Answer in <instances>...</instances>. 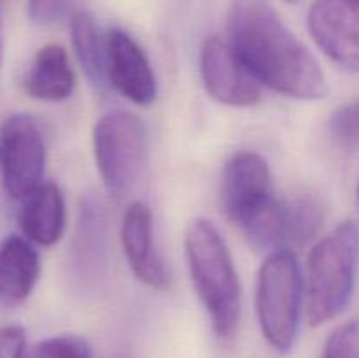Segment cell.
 Wrapping results in <instances>:
<instances>
[{
    "label": "cell",
    "instance_id": "obj_10",
    "mask_svg": "<svg viewBox=\"0 0 359 358\" xmlns=\"http://www.w3.org/2000/svg\"><path fill=\"white\" fill-rule=\"evenodd\" d=\"M307 23L318 48L332 62L359 69V0H316Z\"/></svg>",
    "mask_w": 359,
    "mask_h": 358
},
{
    "label": "cell",
    "instance_id": "obj_16",
    "mask_svg": "<svg viewBox=\"0 0 359 358\" xmlns=\"http://www.w3.org/2000/svg\"><path fill=\"white\" fill-rule=\"evenodd\" d=\"M28 97L44 102L65 100L76 88L69 55L60 44H46L35 53L23 81Z\"/></svg>",
    "mask_w": 359,
    "mask_h": 358
},
{
    "label": "cell",
    "instance_id": "obj_11",
    "mask_svg": "<svg viewBox=\"0 0 359 358\" xmlns=\"http://www.w3.org/2000/svg\"><path fill=\"white\" fill-rule=\"evenodd\" d=\"M107 77L116 91L137 105H151L156 98L158 83L146 51L121 28L107 35Z\"/></svg>",
    "mask_w": 359,
    "mask_h": 358
},
{
    "label": "cell",
    "instance_id": "obj_19",
    "mask_svg": "<svg viewBox=\"0 0 359 358\" xmlns=\"http://www.w3.org/2000/svg\"><path fill=\"white\" fill-rule=\"evenodd\" d=\"M328 128L339 146L359 150V100L337 109L330 118Z\"/></svg>",
    "mask_w": 359,
    "mask_h": 358
},
{
    "label": "cell",
    "instance_id": "obj_3",
    "mask_svg": "<svg viewBox=\"0 0 359 358\" xmlns=\"http://www.w3.org/2000/svg\"><path fill=\"white\" fill-rule=\"evenodd\" d=\"M359 265V225L346 221L309 253L307 319L325 325L342 314L354 293Z\"/></svg>",
    "mask_w": 359,
    "mask_h": 358
},
{
    "label": "cell",
    "instance_id": "obj_9",
    "mask_svg": "<svg viewBox=\"0 0 359 358\" xmlns=\"http://www.w3.org/2000/svg\"><path fill=\"white\" fill-rule=\"evenodd\" d=\"M200 72L207 95L230 107H252L262 98V84L235 55L230 42L217 35L205 39Z\"/></svg>",
    "mask_w": 359,
    "mask_h": 358
},
{
    "label": "cell",
    "instance_id": "obj_5",
    "mask_svg": "<svg viewBox=\"0 0 359 358\" xmlns=\"http://www.w3.org/2000/svg\"><path fill=\"white\" fill-rule=\"evenodd\" d=\"M302 302L304 279L294 255L270 253L258 274L256 312L263 337L279 353H287L297 340Z\"/></svg>",
    "mask_w": 359,
    "mask_h": 358
},
{
    "label": "cell",
    "instance_id": "obj_2",
    "mask_svg": "<svg viewBox=\"0 0 359 358\" xmlns=\"http://www.w3.org/2000/svg\"><path fill=\"white\" fill-rule=\"evenodd\" d=\"M186 260L198 298L219 339L235 333L241 319L242 290L226 241L209 220H193L184 235Z\"/></svg>",
    "mask_w": 359,
    "mask_h": 358
},
{
    "label": "cell",
    "instance_id": "obj_6",
    "mask_svg": "<svg viewBox=\"0 0 359 358\" xmlns=\"http://www.w3.org/2000/svg\"><path fill=\"white\" fill-rule=\"evenodd\" d=\"M323 218L321 200L304 190L273 200L244 234L259 251L293 253L314 241Z\"/></svg>",
    "mask_w": 359,
    "mask_h": 358
},
{
    "label": "cell",
    "instance_id": "obj_13",
    "mask_svg": "<svg viewBox=\"0 0 359 358\" xmlns=\"http://www.w3.org/2000/svg\"><path fill=\"white\" fill-rule=\"evenodd\" d=\"M41 276V258L34 242L9 235L0 242V304L14 307L27 300Z\"/></svg>",
    "mask_w": 359,
    "mask_h": 358
},
{
    "label": "cell",
    "instance_id": "obj_24",
    "mask_svg": "<svg viewBox=\"0 0 359 358\" xmlns=\"http://www.w3.org/2000/svg\"><path fill=\"white\" fill-rule=\"evenodd\" d=\"M284 2H287V4H297V2H300V0H284Z\"/></svg>",
    "mask_w": 359,
    "mask_h": 358
},
{
    "label": "cell",
    "instance_id": "obj_17",
    "mask_svg": "<svg viewBox=\"0 0 359 358\" xmlns=\"http://www.w3.org/2000/svg\"><path fill=\"white\" fill-rule=\"evenodd\" d=\"M70 35L81 69L97 90H105L107 77V39H104L93 16L84 11L76 13L70 21Z\"/></svg>",
    "mask_w": 359,
    "mask_h": 358
},
{
    "label": "cell",
    "instance_id": "obj_18",
    "mask_svg": "<svg viewBox=\"0 0 359 358\" xmlns=\"http://www.w3.org/2000/svg\"><path fill=\"white\" fill-rule=\"evenodd\" d=\"M25 358H91V351L81 337L56 336L35 343Z\"/></svg>",
    "mask_w": 359,
    "mask_h": 358
},
{
    "label": "cell",
    "instance_id": "obj_21",
    "mask_svg": "<svg viewBox=\"0 0 359 358\" xmlns=\"http://www.w3.org/2000/svg\"><path fill=\"white\" fill-rule=\"evenodd\" d=\"M70 0H27L28 16L35 25H53L65 16Z\"/></svg>",
    "mask_w": 359,
    "mask_h": 358
},
{
    "label": "cell",
    "instance_id": "obj_1",
    "mask_svg": "<svg viewBox=\"0 0 359 358\" xmlns=\"http://www.w3.org/2000/svg\"><path fill=\"white\" fill-rule=\"evenodd\" d=\"M226 28V41L259 84L300 100L326 97L328 83L321 65L269 0H233Z\"/></svg>",
    "mask_w": 359,
    "mask_h": 358
},
{
    "label": "cell",
    "instance_id": "obj_4",
    "mask_svg": "<svg viewBox=\"0 0 359 358\" xmlns=\"http://www.w3.org/2000/svg\"><path fill=\"white\" fill-rule=\"evenodd\" d=\"M93 153L107 192L128 195L149 164V132L144 119L128 111L104 114L95 123Z\"/></svg>",
    "mask_w": 359,
    "mask_h": 358
},
{
    "label": "cell",
    "instance_id": "obj_15",
    "mask_svg": "<svg viewBox=\"0 0 359 358\" xmlns=\"http://www.w3.org/2000/svg\"><path fill=\"white\" fill-rule=\"evenodd\" d=\"M107 230L102 206L93 199L81 204L74 237L72 258L77 277L86 284L98 283L107 267Z\"/></svg>",
    "mask_w": 359,
    "mask_h": 358
},
{
    "label": "cell",
    "instance_id": "obj_25",
    "mask_svg": "<svg viewBox=\"0 0 359 358\" xmlns=\"http://www.w3.org/2000/svg\"><path fill=\"white\" fill-rule=\"evenodd\" d=\"M358 202H359V185H358Z\"/></svg>",
    "mask_w": 359,
    "mask_h": 358
},
{
    "label": "cell",
    "instance_id": "obj_7",
    "mask_svg": "<svg viewBox=\"0 0 359 358\" xmlns=\"http://www.w3.org/2000/svg\"><path fill=\"white\" fill-rule=\"evenodd\" d=\"M46 142L35 118L25 112L7 116L0 125V181L11 199L23 200L42 185Z\"/></svg>",
    "mask_w": 359,
    "mask_h": 358
},
{
    "label": "cell",
    "instance_id": "obj_23",
    "mask_svg": "<svg viewBox=\"0 0 359 358\" xmlns=\"http://www.w3.org/2000/svg\"><path fill=\"white\" fill-rule=\"evenodd\" d=\"M4 56V39H2V7H0V65H2Z\"/></svg>",
    "mask_w": 359,
    "mask_h": 358
},
{
    "label": "cell",
    "instance_id": "obj_14",
    "mask_svg": "<svg viewBox=\"0 0 359 358\" xmlns=\"http://www.w3.org/2000/svg\"><path fill=\"white\" fill-rule=\"evenodd\" d=\"M65 199L55 183H42L21 200L18 214L23 237L39 246H53L65 230Z\"/></svg>",
    "mask_w": 359,
    "mask_h": 358
},
{
    "label": "cell",
    "instance_id": "obj_26",
    "mask_svg": "<svg viewBox=\"0 0 359 358\" xmlns=\"http://www.w3.org/2000/svg\"><path fill=\"white\" fill-rule=\"evenodd\" d=\"M4 6V0H0V7H2Z\"/></svg>",
    "mask_w": 359,
    "mask_h": 358
},
{
    "label": "cell",
    "instance_id": "obj_22",
    "mask_svg": "<svg viewBox=\"0 0 359 358\" xmlns=\"http://www.w3.org/2000/svg\"><path fill=\"white\" fill-rule=\"evenodd\" d=\"M27 332L21 325L0 326V358H25Z\"/></svg>",
    "mask_w": 359,
    "mask_h": 358
},
{
    "label": "cell",
    "instance_id": "obj_20",
    "mask_svg": "<svg viewBox=\"0 0 359 358\" xmlns=\"http://www.w3.org/2000/svg\"><path fill=\"white\" fill-rule=\"evenodd\" d=\"M323 358H359V321H347L333 330L325 343Z\"/></svg>",
    "mask_w": 359,
    "mask_h": 358
},
{
    "label": "cell",
    "instance_id": "obj_12",
    "mask_svg": "<svg viewBox=\"0 0 359 358\" xmlns=\"http://www.w3.org/2000/svg\"><path fill=\"white\" fill-rule=\"evenodd\" d=\"M121 246L137 279L158 290L168 286L170 274L154 242L153 214L149 206L142 200H133L125 209L121 223Z\"/></svg>",
    "mask_w": 359,
    "mask_h": 358
},
{
    "label": "cell",
    "instance_id": "obj_8",
    "mask_svg": "<svg viewBox=\"0 0 359 358\" xmlns=\"http://www.w3.org/2000/svg\"><path fill=\"white\" fill-rule=\"evenodd\" d=\"M276 200L269 164L255 151H238L226 161L221 202L228 220L248 230Z\"/></svg>",
    "mask_w": 359,
    "mask_h": 358
}]
</instances>
